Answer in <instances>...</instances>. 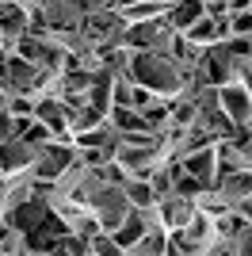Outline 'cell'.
<instances>
[{
    "instance_id": "8fae6325",
    "label": "cell",
    "mask_w": 252,
    "mask_h": 256,
    "mask_svg": "<svg viewBox=\"0 0 252 256\" xmlns=\"http://www.w3.org/2000/svg\"><path fill=\"white\" fill-rule=\"evenodd\" d=\"M88 252H92V256H122V248L115 245V237H111V234H96L92 245H88Z\"/></svg>"
},
{
    "instance_id": "5bb4252c",
    "label": "cell",
    "mask_w": 252,
    "mask_h": 256,
    "mask_svg": "<svg viewBox=\"0 0 252 256\" xmlns=\"http://www.w3.org/2000/svg\"><path fill=\"white\" fill-rule=\"evenodd\" d=\"M248 130H252V126H248Z\"/></svg>"
},
{
    "instance_id": "4fadbf2b",
    "label": "cell",
    "mask_w": 252,
    "mask_h": 256,
    "mask_svg": "<svg viewBox=\"0 0 252 256\" xmlns=\"http://www.w3.org/2000/svg\"><path fill=\"white\" fill-rule=\"evenodd\" d=\"M241 84H244V92L252 96V73H244V76H241Z\"/></svg>"
},
{
    "instance_id": "5b68a950",
    "label": "cell",
    "mask_w": 252,
    "mask_h": 256,
    "mask_svg": "<svg viewBox=\"0 0 252 256\" xmlns=\"http://www.w3.org/2000/svg\"><path fill=\"white\" fill-rule=\"evenodd\" d=\"M34 122L54 134V142H73V130H69V118H65V104L58 96H42L34 100Z\"/></svg>"
},
{
    "instance_id": "9c48e42d",
    "label": "cell",
    "mask_w": 252,
    "mask_h": 256,
    "mask_svg": "<svg viewBox=\"0 0 252 256\" xmlns=\"http://www.w3.org/2000/svg\"><path fill=\"white\" fill-rule=\"evenodd\" d=\"M202 16H206V12H202L199 0H180V4H172V8H168L164 23L172 27V34H188L191 27L202 20Z\"/></svg>"
},
{
    "instance_id": "7c38bea8",
    "label": "cell",
    "mask_w": 252,
    "mask_h": 256,
    "mask_svg": "<svg viewBox=\"0 0 252 256\" xmlns=\"http://www.w3.org/2000/svg\"><path fill=\"white\" fill-rule=\"evenodd\" d=\"M233 214H237L241 222H248V226H252V195H248V199H244V203L237 206V210H233Z\"/></svg>"
},
{
    "instance_id": "277c9868",
    "label": "cell",
    "mask_w": 252,
    "mask_h": 256,
    "mask_svg": "<svg viewBox=\"0 0 252 256\" xmlns=\"http://www.w3.org/2000/svg\"><path fill=\"white\" fill-rule=\"evenodd\" d=\"M195 214H199V203H195V199H184V195H176V192L157 199V218H160V226H164L168 234H180Z\"/></svg>"
},
{
    "instance_id": "30bf717a",
    "label": "cell",
    "mask_w": 252,
    "mask_h": 256,
    "mask_svg": "<svg viewBox=\"0 0 252 256\" xmlns=\"http://www.w3.org/2000/svg\"><path fill=\"white\" fill-rule=\"evenodd\" d=\"M122 192H126V199H130L134 210H153V206H157V192H153V184H146V180H126Z\"/></svg>"
},
{
    "instance_id": "3957f363",
    "label": "cell",
    "mask_w": 252,
    "mask_h": 256,
    "mask_svg": "<svg viewBox=\"0 0 252 256\" xmlns=\"http://www.w3.org/2000/svg\"><path fill=\"white\" fill-rule=\"evenodd\" d=\"M218 104H222L226 118H230L237 130H248V126H252V96L244 92L241 80H233V84H222V88H218Z\"/></svg>"
},
{
    "instance_id": "6da1fadb",
    "label": "cell",
    "mask_w": 252,
    "mask_h": 256,
    "mask_svg": "<svg viewBox=\"0 0 252 256\" xmlns=\"http://www.w3.org/2000/svg\"><path fill=\"white\" fill-rule=\"evenodd\" d=\"M130 84L157 100H180L191 92V69H184L172 54H130Z\"/></svg>"
},
{
    "instance_id": "52a82bcc",
    "label": "cell",
    "mask_w": 252,
    "mask_h": 256,
    "mask_svg": "<svg viewBox=\"0 0 252 256\" xmlns=\"http://www.w3.org/2000/svg\"><path fill=\"white\" fill-rule=\"evenodd\" d=\"M34 164V150L27 146V142H4L0 146V176L4 180H12V176H27Z\"/></svg>"
},
{
    "instance_id": "7a4b0ae2",
    "label": "cell",
    "mask_w": 252,
    "mask_h": 256,
    "mask_svg": "<svg viewBox=\"0 0 252 256\" xmlns=\"http://www.w3.org/2000/svg\"><path fill=\"white\" fill-rule=\"evenodd\" d=\"M80 153H76L73 142H50V146H42L34 150V164H31V176L42 184V188H54V184L62 180L65 172L73 168Z\"/></svg>"
},
{
    "instance_id": "ba28073f",
    "label": "cell",
    "mask_w": 252,
    "mask_h": 256,
    "mask_svg": "<svg viewBox=\"0 0 252 256\" xmlns=\"http://www.w3.org/2000/svg\"><path fill=\"white\" fill-rule=\"evenodd\" d=\"M214 195H218L222 203L230 206V210H237V206L244 203L252 195V172H233V176H218V184H214Z\"/></svg>"
},
{
    "instance_id": "8992f818",
    "label": "cell",
    "mask_w": 252,
    "mask_h": 256,
    "mask_svg": "<svg viewBox=\"0 0 252 256\" xmlns=\"http://www.w3.org/2000/svg\"><path fill=\"white\" fill-rule=\"evenodd\" d=\"M176 164H180V172H184V176L199 180L202 188H210V192H214V184H218V146H210V150L191 153V157L176 160Z\"/></svg>"
}]
</instances>
